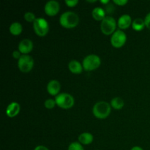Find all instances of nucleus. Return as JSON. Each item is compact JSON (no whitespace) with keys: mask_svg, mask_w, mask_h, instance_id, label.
Masks as SVG:
<instances>
[{"mask_svg":"<svg viewBox=\"0 0 150 150\" xmlns=\"http://www.w3.org/2000/svg\"><path fill=\"white\" fill-rule=\"evenodd\" d=\"M145 22L144 20H143L141 18H137L135 19L132 23V28L136 32H140L142 31L145 27Z\"/></svg>","mask_w":150,"mask_h":150,"instance_id":"obj_18","label":"nucleus"},{"mask_svg":"<svg viewBox=\"0 0 150 150\" xmlns=\"http://www.w3.org/2000/svg\"><path fill=\"white\" fill-rule=\"evenodd\" d=\"M59 23L65 29H73L79 24V17L74 12L67 11L61 15Z\"/></svg>","mask_w":150,"mask_h":150,"instance_id":"obj_1","label":"nucleus"},{"mask_svg":"<svg viewBox=\"0 0 150 150\" xmlns=\"http://www.w3.org/2000/svg\"><path fill=\"white\" fill-rule=\"evenodd\" d=\"M57 106L63 109H69L74 105L75 100L71 95L68 93H60L55 98Z\"/></svg>","mask_w":150,"mask_h":150,"instance_id":"obj_3","label":"nucleus"},{"mask_svg":"<svg viewBox=\"0 0 150 150\" xmlns=\"http://www.w3.org/2000/svg\"><path fill=\"white\" fill-rule=\"evenodd\" d=\"M34 150H49L46 146H42V145H39V146H36Z\"/></svg>","mask_w":150,"mask_h":150,"instance_id":"obj_28","label":"nucleus"},{"mask_svg":"<svg viewBox=\"0 0 150 150\" xmlns=\"http://www.w3.org/2000/svg\"><path fill=\"white\" fill-rule=\"evenodd\" d=\"M69 70L74 74H80L83 71V65L76 60H72L68 64Z\"/></svg>","mask_w":150,"mask_h":150,"instance_id":"obj_14","label":"nucleus"},{"mask_svg":"<svg viewBox=\"0 0 150 150\" xmlns=\"http://www.w3.org/2000/svg\"><path fill=\"white\" fill-rule=\"evenodd\" d=\"M88 2H95L96 1H87Z\"/></svg>","mask_w":150,"mask_h":150,"instance_id":"obj_31","label":"nucleus"},{"mask_svg":"<svg viewBox=\"0 0 150 150\" xmlns=\"http://www.w3.org/2000/svg\"><path fill=\"white\" fill-rule=\"evenodd\" d=\"M111 104L105 101H100L95 104L92 108V113L96 118L100 120L106 119L111 114Z\"/></svg>","mask_w":150,"mask_h":150,"instance_id":"obj_2","label":"nucleus"},{"mask_svg":"<svg viewBox=\"0 0 150 150\" xmlns=\"http://www.w3.org/2000/svg\"><path fill=\"white\" fill-rule=\"evenodd\" d=\"M92 16L95 20L102 21L105 18V11L101 7H95L92 12Z\"/></svg>","mask_w":150,"mask_h":150,"instance_id":"obj_16","label":"nucleus"},{"mask_svg":"<svg viewBox=\"0 0 150 150\" xmlns=\"http://www.w3.org/2000/svg\"><path fill=\"white\" fill-rule=\"evenodd\" d=\"M36 16L32 12H27L24 14V19L27 22H30V23H34L35 20H36Z\"/></svg>","mask_w":150,"mask_h":150,"instance_id":"obj_20","label":"nucleus"},{"mask_svg":"<svg viewBox=\"0 0 150 150\" xmlns=\"http://www.w3.org/2000/svg\"><path fill=\"white\" fill-rule=\"evenodd\" d=\"M94 137L90 133H83L79 136V143L83 145L90 144L92 143Z\"/></svg>","mask_w":150,"mask_h":150,"instance_id":"obj_15","label":"nucleus"},{"mask_svg":"<svg viewBox=\"0 0 150 150\" xmlns=\"http://www.w3.org/2000/svg\"><path fill=\"white\" fill-rule=\"evenodd\" d=\"M125 103L121 98H114L111 101V106L116 110H120L124 107Z\"/></svg>","mask_w":150,"mask_h":150,"instance_id":"obj_19","label":"nucleus"},{"mask_svg":"<svg viewBox=\"0 0 150 150\" xmlns=\"http://www.w3.org/2000/svg\"><path fill=\"white\" fill-rule=\"evenodd\" d=\"M67 150H84V149L79 142H73L69 145Z\"/></svg>","mask_w":150,"mask_h":150,"instance_id":"obj_21","label":"nucleus"},{"mask_svg":"<svg viewBox=\"0 0 150 150\" xmlns=\"http://www.w3.org/2000/svg\"><path fill=\"white\" fill-rule=\"evenodd\" d=\"M100 2L102 3V4H105V5H106V4H109L110 1H108V0H106V1H100Z\"/></svg>","mask_w":150,"mask_h":150,"instance_id":"obj_30","label":"nucleus"},{"mask_svg":"<svg viewBox=\"0 0 150 150\" xmlns=\"http://www.w3.org/2000/svg\"><path fill=\"white\" fill-rule=\"evenodd\" d=\"M60 10L59 3L55 0H51L48 1L45 4L44 10L47 16H54L58 14Z\"/></svg>","mask_w":150,"mask_h":150,"instance_id":"obj_9","label":"nucleus"},{"mask_svg":"<svg viewBox=\"0 0 150 150\" xmlns=\"http://www.w3.org/2000/svg\"><path fill=\"white\" fill-rule=\"evenodd\" d=\"M9 30H10L11 35H14V36H18L21 34L22 31H23V26L19 22H13L10 26Z\"/></svg>","mask_w":150,"mask_h":150,"instance_id":"obj_17","label":"nucleus"},{"mask_svg":"<svg viewBox=\"0 0 150 150\" xmlns=\"http://www.w3.org/2000/svg\"><path fill=\"white\" fill-rule=\"evenodd\" d=\"M144 22H145V26H146L147 29H149L150 30V13H148L146 15V16L144 18Z\"/></svg>","mask_w":150,"mask_h":150,"instance_id":"obj_25","label":"nucleus"},{"mask_svg":"<svg viewBox=\"0 0 150 150\" xmlns=\"http://www.w3.org/2000/svg\"><path fill=\"white\" fill-rule=\"evenodd\" d=\"M33 49V42L31 40L24 39L20 42L18 45V51L22 55H27Z\"/></svg>","mask_w":150,"mask_h":150,"instance_id":"obj_10","label":"nucleus"},{"mask_svg":"<svg viewBox=\"0 0 150 150\" xmlns=\"http://www.w3.org/2000/svg\"><path fill=\"white\" fill-rule=\"evenodd\" d=\"M33 58L29 55H22L18 60V67L22 73H29L34 67Z\"/></svg>","mask_w":150,"mask_h":150,"instance_id":"obj_7","label":"nucleus"},{"mask_svg":"<svg viewBox=\"0 0 150 150\" xmlns=\"http://www.w3.org/2000/svg\"><path fill=\"white\" fill-rule=\"evenodd\" d=\"M117 21L114 18L111 16H105V18L101 21L100 29L104 35H113L117 31Z\"/></svg>","mask_w":150,"mask_h":150,"instance_id":"obj_5","label":"nucleus"},{"mask_svg":"<svg viewBox=\"0 0 150 150\" xmlns=\"http://www.w3.org/2000/svg\"><path fill=\"white\" fill-rule=\"evenodd\" d=\"M21 107L19 103L16 102H13L8 105L6 109V114L10 118H13L19 114Z\"/></svg>","mask_w":150,"mask_h":150,"instance_id":"obj_12","label":"nucleus"},{"mask_svg":"<svg viewBox=\"0 0 150 150\" xmlns=\"http://www.w3.org/2000/svg\"><path fill=\"white\" fill-rule=\"evenodd\" d=\"M61 85L57 80H51L47 84V91L52 96H57L59 93Z\"/></svg>","mask_w":150,"mask_h":150,"instance_id":"obj_11","label":"nucleus"},{"mask_svg":"<svg viewBox=\"0 0 150 150\" xmlns=\"http://www.w3.org/2000/svg\"><path fill=\"white\" fill-rule=\"evenodd\" d=\"M132 23H133V21H132L130 16L125 14L120 16L118 21H117V25L120 29H126L130 27V25H132Z\"/></svg>","mask_w":150,"mask_h":150,"instance_id":"obj_13","label":"nucleus"},{"mask_svg":"<svg viewBox=\"0 0 150 150\" xmlns=\"http://www.w3.org/2000/svg\"><path fill=\"white\" fill-rule=\"evenodd\" d=\"M79 3L78 0H65V4L68 6L69 7H74Z\"/></svg>","mask_w":150,"mask_h":150,"instance_id":"obj_23","label":"nucleus"},{"mask_svg":"<svg viewBox=\"0 0 150 150\" xmlns=\"http://www.w3.org/2000/svg\"><path fill=\"white\" fill-rule=\"evenodd\" d=\"M105 6L106 7V9L105 10V13H106V12H108V13H113L112 11H114V7H113L112 4H106V5Z\"/></svg>","mask_w":150,"mask_h":150,"instance_id":"obj_27","label":"nucleus"},{"mask_svg":"<svg viewBox=\"0 0 150 150\" xmlns=\"http://www.w3.org/2000/svg\"><path fill=\"white\" fill-rule=\"evenodd\" d=\"M101 60L98 56L95 54L88 55L83 59V70L86 71H93L100 66Z\"/></svg>","mask_w":150,"mask_h":150,"instance_id":"obj_4","label":"nucleus"},{"mask_svg":"<svg viewBox=\"0 0 150 150\" xmlns=\"http://www.w3.org/2000/svg\"><path fill=\"white\" fill-rule=\"evenodd\" d=\"M130 150H144L142 149V147H140V146H133V148H132Z\"/></svg>","mask_w":150,"mask_h":150,"instance_id":"obj_29","label":"nucleus"},{"mask_svg":"<svg viewBox=\"0 0 150 150\" xmlns=\"http://www.w3.org/2000/svg\"><path fill=\"white\" fill-rule=\"evenodd\" d=\"M21 52L19 51H14L13 52V57L14 59H18V60L19 59L21 58Z\"/></svg>","mask_w":150,"mask_h":150,"instance_id":"obj_26","label":"nucleus"},{"mask_svg":"<svg viewBox=\"0 0 150 150\" xmlns=\"http://www.w3.org/2000/svg\"><path fill=\"white\" fill-rule=\"evenodd\" d=\"M128 1L127 0H114V3L118 6H125L127 4Z\"/></svg>","mask_w":150,"mask_h":150,"instance_id":"obj_24","label":"nucleus"},{"mask_svg":"<svg viewBox=\"0 0 150 150\" xmlns=\"http://www.w3.org/2000/svg\"><path fill=\"white\" fill-rule=\"evenodd\" d=\"M33 29L38 36L45 37L49 32V25L45 19L37 18L33 23Z\"/></svg>","mask_w":150,"mask_h":150,"instance_id":"obj_6","label":"nucleus"},{"mask_svg":"<svg viewBox=\"0 0 150 150\" xmlns=\"http://www.w3.org/2000/svg\"><path fill=\"white\" fill-rule=\"evenodd\" d=\"M56 105H57V103H56L55 100L53 99H48L44 103V105L48 109H52V108H54L55 107Z\"/></svg>","mask_w":150,"mask_h":150,"instance_id":"obj_22","label":"nucleus"},{"mask_svg":"<svg viewBox=\"0 0 150 150\" xmlns=\"http://www.w3.org/2000/svg\"><path fill=\"white\" fill-rule=\"evenodd\" d=\"M127 41L126 34L121 29H117L111 38V43L113 47L116 48H120L123 47Z\"/></svg>","mask_w":150,"mask_h":150,"instance_id":"obj_8","label":"nucleus"}]
</instances>
